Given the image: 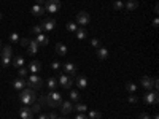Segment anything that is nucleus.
Segmentation results:
<instances>
[{"label": "nucleus", "instance_id": "obj_1", "mask_svg": "<svg viewBox=\"0 0 159 119\" xmlns=\"http://www.w3.org/2000/svg\"><path fill=\"white\" fill-rule=\"evenodd\" d=\"M38 103H43V105H48V107H59V105L64 102L62 100V95L59 94L57 90H49L46 95H43V97H38V100H37Z\"/></svg>", "mask_w": 159, "mask_h": 119}, {"label": "nucleus", "instance_id": "obj_2", "mask_svg": "<svg viewBox=\"0 0 159 119\" xmlns=\"http://www.w3.org/2000/svg\"><path fill=\"white\" fill-rule=\"evenodd\" d=\"M19 100L22 105H27V107H30L32 103H35L38 100L35 90L30 89V87H24L22 90H19Z\"/></svg>", "mask_w": 159, "mask_h": 119}, {"label": "nucleus", "instance_id": "obj_3", "mask_svg": "<svg viewBox=\"0 0 159 119\" xmlns=\"http://www.w3.org/2000/svg\"><path fill=\"white\" fill-rule=\"evenodd\" d=\"M25 84H27L30 89H34V90H38V89H42V86H43V79L40 78L38 75H30L27 78V81H25Z\"/></svg>", "mask_w": 159, "mask_h": 119}, {"label": "nucleus", "instance_id": "obj_4", "mask_svg": "<svg viewBox=\"0 0 159 119\" xmlns=\"http://www.w3.org/2000/svg\"><path fill=\"white\" fill-rule=\"evenodd\" d=\"M57 84L62 86L64 89H70V87L73 86V78L69 76V75H65V73H62V75H59V78H57Z\"/></svg>", "mask_w": 159, "mask_h": 119}, {"label": "nucleus", "instance_id": "obj_5", "mask_svg": "<svg viewBox=\"0 0 159 119\" xmlns=\"http://www.w3.org/2000/svg\"><path fill=\"white\" fill-rule=\"evenodd\" d=\"M43 8L48 13H57L61 10V0H46Z\"/></svg>", "mask_w": 159, "mask_h": 119}, {"label": "nucleus", "instance_id": "obj_6", "mask_svg": "<svg viewBox=\"0 0 159 119\" xmlns=\"http://www.w3.org/2000/svg\"><path fill=\"white\" fill-rule=\"evenodd\" d=\"M157 99H159L157 90H147V94L143 95V102L147 103V105H156L157 103Z\"/></svg>", "mask_w": 159, "mask_h": 119}, {"label": "nucleus", "instance_id": "obj_7", "mask_svg": "<svg viewBox=\"0 0 159 119\" xmlns=\"http://www.w3.org/2000/svg\"><path fill=\"white\" fill-rule=\"evenodd\" d=\"M89 21H91V16H89V13H86V11H80L76 15V22L80 25H88Z\"/></svg>", "mask_w": 159, "mask_h": 119}, {"label": "nucleus", "instance_id": "obj_8", "mask_svg": "<svg viewBox=\"0 0 159 119\" xmlns=\"http://www.w3.org/2000/svg\"><path fill=\"white\" fill-rule=\"evenodd\" d=\"M42 29H43V32H51L52 29L56 27V21L52 19V18H48V19H45V21H42Z\"/></svg>", "mask_w": 159, "mask_h": 119}, {"label": "nucleus", "instance_id": "obj_9", "mask_svg": "<svg viewBox=\"0 0 159 119\" xmlns=\"http://www.w3.org/2000/svg\"><path fill=\"white\" fill-rule=\"evenodd\" d=\"M142 87H143L145 90H153V87H154V78H151V76H143V78H142Z\"/></svg>", "mask_w": 159, "mask_h": 119}, {"label": "nucleus", "instance_id": "obj_10", "mask_svg": "<svg viewBox=\"0 0 159 119\" xmlns=\"http://www.w3.org/2000/svg\"><path fill=\"white\" fill-rule=\"evenodd\" d=\"M19 117L21 119H34V111L30 110V107L24 105V107L19 110Z\"/></svg>", "mask_w": 159, "mask_h": 119}, {"label": "nucleus", "instance_id": "obj_11", "mask_svg": "<svg viewBox=\"0 0 159 119\" xmlns=\"http://www.w3.org/2000/svg\"><path fill=\"white\" fill-rule=\"evenodd\" d=\"M96 54H97L99 60H107V59L110 57V52H108V49L105 48V46H100V48H97V49H96Z\"/></svg>", "mask_w": 159, "mask_h": 119}, {"label": "nucleus", "instance_id": "obj_12", "mask_svg": "<svg viewBox=\"0 0 159 119\" xmlns=\"http://www.w3.org/2000/svg\"><path fill=\"white\" fill-rule=\"evenodd\" d=\"M64 73L69 75V76H75V73H76V65L72 64V62H65V64H64Z\"/></svg>", "mask_w": 159, "mask_h": 119}, {"label": "nucleus", "instance_id": "obj_13", "mask_svg": "<svg viewBox=\"0 0 159 119\" xmlns=\"http://www.w3.org/2000/svg\"><path fill=\"white\" fill-rule=\"evenodd\" d=\"M35 42L38 43V46H46L49 43V38H48V35L45 32H42V33L35 35Z\"/></svg>", "mask_w": 159, "mask_h": 119}, {"label": "nucleus", "instance_id": "obj_14", "mask_svg": "<svg viewBox=\"0 0 159 119\" xmlns=\"http://www.w3.org/2000/svg\"><path fill=\"white\" fill-rule=\"evenodd\" d=\"M72 111H73V103H72V102L65 100V102L61 103V113H62V114H69V113H72Z\"/></svg>", "mask_w": 159, "mask_h": 119}, {"label": "nucleus", "instance_id": "obj_15", "mask_svg": "<svg viewBox=\"0 0 159 119\" xmlns=\"http://www.w3.org/2000/svg\"><path fill=\"white\" fill-rule=\"evenodd\" d=\"M40 70H42V64H40L38 60H32L29 64V73L37 75V73H40Z\"/></svg>", "mask_w": 159, "mask_h": 119}, {"label": "nucleus", "instance_id": "obj_16", "mask_svg": "<svg viewBox=\"0 0 159 119\" xmlns=\"http://www.w3.org/2000/svg\"><path fill=\"white\" fill-rule=\"evenodd\" d=\"M38 43L35 42V40H30V42H29V46H27V52H29V54L30 56H35L37 54V52H38Z\"/></svg>", "mask_w": 159, "mask_h": 119}, {"label": "nucleus", "instance_id": "obj_17", "mask_svg": "<svg viewBox=\"0 0 159 119\" xmlns=\"http://www.w3.org/2000/svg\"><path fill=\"white\" fill-rule=\"evenodd\" d=\"M0 57H13V48L10 45L2 46V51H0Z\"/></svg>", "mask_w": 159, "mask_h": 119}, {"label": "nucleus", "instance_id": "obj_18", "mask_svg": "<svg viewBox=\"0 0 159 119\" xmlns=\"http://www.w3.org/2000/svg\"><path fill=\"white\" fill-rule=\"evenodd\" d=\"M25 86H27V84H25V79L24 78H18V79L13 81V87H15L16 90H22Z\"/></svg>", "mask_w": 159, "mask_h": 119}, {"label": "nucleus", "instance_id": "obj_19", "mask_svg": "<svg viewBox=\"0 0 159 119\" xmlns=\"http://www.w3.org/2000/svg\"><path fill=\"white\" fill-rule=\"evenodd\" d=\"M76 86H78L80 89H86V86H88V78L83 76V75H78V76H76Z\"/></svg>", "mask_w": 159, "mask_h": 119}, {"label": "nucleus", "instance_id": "obj_20", "mask_svg": "<svg viewBox=\"0 0 159 119\" xmlns=\"http://www.w3.org/2000/svg\"><path fill=\"white\" fill-rule=\"evenodd\" d=\"M30 13L34 16H42L43 13H45V8L42 7V5H38V3H35L34 7H32V10H30Z\"/></svg>", "mask_w": 159, "mask_h": 119}, {"label": "nucleus", "instance_id": "obj_21", "mask_svg": "<svg viewBox=\"0 0 159 119\" xmlns=\"http://www.w3.org/2000/svg\"><path fill=\"white\" fill-rule=\"evenodd\" d=\"M11 64L15 65L16 68H21V67H24V64H25V59H24L22 56H16L15 59L11 60Z\"/></svg>", "mask_w": 159, "mask_h": 119}, {"label": "nucleus", "instance_id": "obj_22", "mask_svg": "<svg viewBox=\"0 0 159 119\" xmlns=\"http://www.w3.org/2000/svg\"><path fill=\"white\" fill-rule=\"evenodd\" d=\"M124 8L127 11H134V10L139 8V2H137V0H127V3L124 5Z\"/></svg>", "mask_w": 159, "mask_h": 119}, {"label": "nucleus", "instance_id": "obj_23", "mask_svg": "<svg viewBox=\"0 0 159 119\" xmlns=\"http://www.w3.org/2000/svg\"><path fill=\"white\" fill-rule=\"evenodd\" d=\"M75 33H76V38L78 40H86V37H88V32H86L84 27H78V30Z\"/></svg>", "mask_w": 159, "mask_h": 119}, {"label": "nucleus", "instance_id": "obj_24", "mask_svg": "<svg viewBox=\"0 0 159 119\" xmlns=\"http://www.w3.org/2000/svg\"><path fill=\"white\" fill-rule=\"evenodd\" d=\"M56 52L59 56H65V54H67V46L62 45V43H57L56 45Z\"/></svg>", "mask_w": 159, "mask_h": 119}, {"label": "nucleus", "instance_id": "obj_25", "mask_svg": "<svg viewBox=\"0 0 159 119\" xmlns=\"http://www.w3.org/2000/svg\"><path fill=\"white\" fill-rule=\"evenodd\" d=\"M46 84H48V89H49V90H54V89L57 87V79H56V78H48Z\"/></svg>", "mask_w": 159, "mask_h": 119}, {"label": "nucleus", "instance_id": "obj_26", "mask_svg": "<svg viewBox=\"0 0 159 119\" xmlns=\"http://www.w3.org/2000/svg\"><path fill=\"white\" fill-rule=\"evenodd\" d=\"M73 111H78V113H84V111H88L86 103H76V105H73Z\"/></svg>", "mask_w": 159, "mask_h": 119}, {"label": "nucleus", "instance_id": "obj_27", "mask_svg": "<svg viewBox=\"0 0 159 119\" xmlns=\"http://www.w3.org/2000/svg\"><path fill=\"white\" fill-rule=\"evenodd\" d=\"M70 99H72V103H78V100L80 99H81V97H80V92L78 90H70Z\"/></svg>", "mask_w": 159, "mask_h": 119}, {"label": "nucleus", "instance_id": "obj_28", "mask_svg": "<svg viewBox=\"0 0 159 119\" xmlns=\"http://www.w3.org/2000/svg\"><path fill=\"white\" fill-rule=\"evenodd\" d=\"M88 117H89V119H100V117H102V113L97 111V110H91L89 114H88Z\"/></svg>", "mask_w": 159, "mask_h": 119}, {"label": "nucleus", "instance_id": "obj_29", "mask_svg": "<svg viewBox=\"0 0 159 119\" xmlns=\"http://www.w3.org/2000/svg\"><path fill=\"white\" fill-rule=\"evenodd\" d=\"M30 110L34 111V114H35V113H40V111H42V103H38V102L32 103V105H30Z\"/></svg>", "mask_w": 159, "mask_h": 119}, {"label": "nucleus", "instance_id": "obj_30", "mask_svg": "<svg viewBox=\"0 0 159 119\" xmlns=\"http://www.w3.org/2000/svg\"><path fill=\"white\" fill-rule=\"evenodd\" d=\"M67 30L75 33V32L78 30V24H76V22H73V21H72V22H67Z\"/></svg>", "mask_w": 159, "mask_h": 119}, {"label": "nucleus", "instance_id": "obj_31", "mask_svg": "<svg viewBox=\"0 0 159 119\" xmlns=\"http://www.w3.org/2000/svg\"><path fill=\"white\" fill-rule=\"evenodd\" d=\"M113 8L119 10V11L124 10V2H121V0H115V2H113Z\"/></svg>", "mask_w": 159, "mask_h": 119}, {"label": "nucleus", "instance_id": "obj_32", "mask_svg": "<svg viewBox=\"0 0 159 119\" xmlns=\"http://www.w3.org/2000/svg\"><path fill=\"white\" fill-rule=\"evenodd\" d=\"M124 89H126L127 92H135V90H137V84H134V83H127V84L124 86Z\"/></svg>", "mask_w": 159, "mask_h": 119}, {"label": "nucleus", "instance_id": "obj_33", "mask_svg": "<svg viewBox=\"0 0 159 119\" xmlns=\"http://www.w3.org/2000/svg\"><path fill=\"white\" fill-rule=\"evenodd\" d=\"M10 42H11V43H18V42H19V33H16V32L10 33Z\"/></svg>", "mask_w": 159, "mask_h": 119}, {"label": "nucleus", "instance_id": "obj_34", "mask_svg": "<svg viewBox=\"0 0 159 119\" xmlns=\"http://www.w3.org/2000/svg\"><path fill=\"white\" fill-rule=\"evenodd\" d=\"M91 45L97 49V48H100V46H102V42H100L99 38H92V40H91Z\"/></svg>", "mask_w": 159, "mask_h": 119}, {"label": "nucleus", "instance_id": "obj_35", "mask_svg": "<svg viewBox=\"0 0 159 119\" xmlns=\"http://www.w3.org/2000/svg\"><path fill=\"white\" fill-rule=\"evenodd\" d=\"M27 73H29V70H27V68H24V67H21V68L18 70V75H19V78L27 76Z\"/></svg>", "mask_w": 159, "mask_h": 119}, {"label": "nucleus", "instance_id": "obj_36", "mask_svg": "<svg viewBox=\"0 0 159 119\" xmlns=\"http://www.w3.org/2000/svg\"><path fill=\"white\" fill-rule=\"evenodd\" d=\"M32 32H34L35 35H38V33H42V32H43V29H42V25H40V24H38V25H34V27H32Z\"/></svg>", "mask_w": 159, "mask_h": 119}, {"label": "nucleus", "instance_id": "obj_37", "mask_svg": "<svg viewBox=\"0 0 159 119\" xmlns=\"http://www.w3.org/2000/svg\"><path fill=\"white\" fill-rule=\"evenodd\" d=\"M11 64V57H2V67H8Z\"/></svg>", "mask_w": 159, "mask_h": 119}, {"label": "nucleus", "instance_id": "obj_38", "mask_svg": "<svg viewBox=\"0 0 159 119\" xmlns=\"http://www.w3.org/2000/svg\"><path fill=\"white\" fill-rule=\"evenodd\" d=\"M29 42H30V40H27V38H19V43H21L22 48H27L29 46Z\"/></svg>", "mask_w": 159, "mask_h": 119}, {"label": "nucleus", "instance_id": "obj_39", "mask_svg": "<svg viewBox=\"0 0 159 119\" xmlns=\"http://www.w3.org/2000/svg\"><path fill=\"white\" fill-rule=\"evenodd\" d=\"M51 68H52V70H54V72H57V70H61V64H59L57 60H54V62H52V64H51Z\"/></svg>", "mask_w": 159, "mask_h": 119}, {"label": "nucleus", "instance_id": "obj_40", "mask_svg": "<svg viewBox=\"0 0 159 119\" xmlns=\"http://www.w3.org/2000/svg\"><path fill=\"white\" fill-rule=\"evenodd\" d=\"M137 100H139V99H137L134 94H130V95L127 97V102H129V103H137Z\"/></svg>", "mask_w": 159, "mask_h": 119}, {"label": "nucleus", "instance_id": "obj_41", "mask_svg": "<svg viewBox=\"0 0 159 119\" xmlns=\"http://www.w3.org/2000/svg\"><path fill=\"white\" fill-rule=\"evenodd\" d=\"M139 119H151V116H150L148 113H145V111H143V113L139 114Z\"/></svg>", "mask_w": 159, "mask_h": 119}, {"label": "nucleus", "instance_id": "obj_42", "mask_svg": "<svg viewBox=\"0 0 159 119\" xmlns=\"http://www.w3.org/2000/svg\"><path fill=\"white\" fill-rule=\"evenodd\" d=\"M75 119H89L86 114H83V113H78L76 116H75Z\"/></svg>", "mask_w": 159, "mask_h": 119}, {"label": "nucleus", "instance_id": "obj_43", "mask_svg": "<svg viewBox=\"0 0 159 119\" xmlns=\"http://www.w3.org/2000/svg\"><path fill=\"white\" fill-rule=\"evenodd\" d=\"M48 119H57V114L56 113H49L48 114Z\"/></svg>", "mask_w": 159, "mask_h": 119}, {"label": "nucleus", "instance_id": "obj_44", "mask_svg": "<svg viewBox=\"0 0 159 119\" xmlns=\"http://www.w3.org/2000/svg\"><path fill=\"white\" fill-rule=\"evenodd\" d=\"M157 24H159V19L154 18V19H153V27H157Z\"/></svg>", "mask_w": 159, "mask_h": 119}, {"label": "nucleus", "instance_id": "obj_45", "mask_svg": "<svg viewBox=\"0 0 159 119\" xmlns=\"http://www.w3.org/2000/svg\"><path fill=\"white\" fill-rule=\"evenodd\" d=\"M38 119H48V114H43V113H40Z\"/></svg>", "mask_w": 159, "mask_h": 119}, {"label": "nucleus", "instance_id": "obj_46", "mask_svg": "<svg viewBox=\"0 0 159 119\" xmlns=\"http://www.w3.org/2000/svg\"><path fill=\"white\" fill-rule=\"evenodd\" d=\"M34 2H35V3H38V5H40V3H43V2H46V0H34Z\"/></svg>", "mask_w": 159, "mask_h": 119}, {"label": "nucleus", "instance_id": "obj_47", "mask_svg": "<svg viewBox=\"0 0 159 119\" xmlns=\"http://www.w3.org/2000/svg\"><path fill=\"white\" fill-rule=\"evenodd\" d=\"M153 119H159V116H157V113H156V114L153 116Z\"/></svg>", "mask_w": 159, "mask_h": 119}, {"label": "nucleus", "instance_id": "obj_48", "mask_svg": "<svg viewBox=\"0 0 159 119\" xmlns=\"http://www.w3.org/2000/svg\"><path fill=\"white\" fill-rule=\"evenodd\" d=\"M2 18H3V16H2V13H0V21H2Z\"/></svg>", "mask_w": 159, "mask_h": 119}, {"label": "nucleus", "instance_id": "obj_49", "mask_svg": "<svg viewBox=\"0 0 159 119\" xmlns=\"http://www.w3.org/2000/svg\"><path fill=\"white\" fill-rule=\"evenodd\" d=\"M0 51H2V42H0Z\"/></svg>", "mask_w": 159, "mask_h": 119}, {"label": "nucleus", "instance_id": "obj_50", "mask_svg": "<svg viewBox=\"0 0 159 119\" xmlns=\"http://www.w3.org/2000/svg\"><path fill=\"white\" fill-rule=\"evenodd\" d=\"M57 119H65V117H57Z\"/></svg>", "mask_w": 159, "mask_h": 119}]
</instances>
